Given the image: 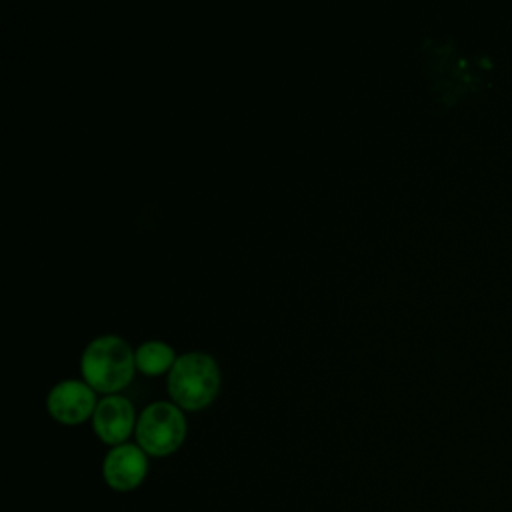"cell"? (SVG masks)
I'll list each match as a JSON object with an SVG mask.
<instances>
[{"label": "cell", "mask_w": 512, "mask_h": 512, "mask_svg": "<svg viewBox=\"0 0 512 512\" xmlns=\"http://www.w3.org/2000/svg\"><path fill=\"white\" fill-rule=\"evenodd\" d=\"M134 364V352L116 334L96 336L86 344L80 358L84 380L102 392L122 388L130 380Z\"/></svg>", "instance_id": "1"}, {"label": "cell", "mask_w": 512, "mask_h": 512, "mask_svg": "<svg viewBox=\"0 0 512 512\" xmlns=\"http://www.w3.org/2000/svg\"><path fill=\"white\" fill-rule=\"evenodd\" d=\"M220 374L214 358L206 352L180 354L168 372V392L182 408L206 406L218 390Z\"/></svg>", "instance_id": "2"}, {"label": "cell", "mask_w": 512, "mask_h": 512, "mask_svg": "<svg viewBox=\"0 0 512 512\" xmlns=\"http://www.w3.org/2000/svg\"><path fill=\"white\" fill-rule=\"evenodd\" d=\"M174 350L160 340H146L134 352V362L142 372L156 374L174 364Z\"/></svg>", "instance_id": "7"}, {"label": "cell", "mask_w": 512, "mask_h": 512, "mask_svg": "<svg viewBox=\"0 0 512 512\" xmlns=\"http://www.w3.org/2000/svg\"><path fill=\"white\" fill-rule=\"evenodd\" d=\"M138 446L152 456L174 452L186 434V422L180 408L172 402H150L138 416L136 426Z\"/></svg>", "instance_id": "3"}, {"label": "cell", "mask_w": 512, "mask_h": 512, "mask_svg": "<svg viewBox=\"0 0 512 512\" xmlns=\"http://www.w3.org/2000/svg\"><path fill=\"white\" fill-rule=\"evenodd\" d=\"M148 472L146 452L132 442L112 446L102 462V476L116 492H130L142 484Z\"/></svg>", "instance_id": "4"}, {"label": "cell", "mask_w": 512, "mask_h": 512, "mask_svg": "<svg viewBox=\"0 0 512 512\" xmlns=\"http://www.w3.org/2000/svg\"><path fill=\"white\" fill-rule=\"evenodd\" d=\"M94 432L106 444H124L134 426V408L128 398L120 394H108L96 402L92 412Z\"/></svg>", "instance_id": "5"}, {"label": "cell", "mask_w": 512, "mask_h": 512, "mask_svg": "<svg viewBox=\"0 0 512 512\" xmlns=\"http://www.w3.org/2000/svg\"><path fill=\"white\" fill-rule=\"evenodd\" d=\"M46 406L56 420L64 424H76L94 412L96 402L90 386L70 378L52 386L46 398Z\"/></svg>", "instance_id": "6"}]
</instances>
